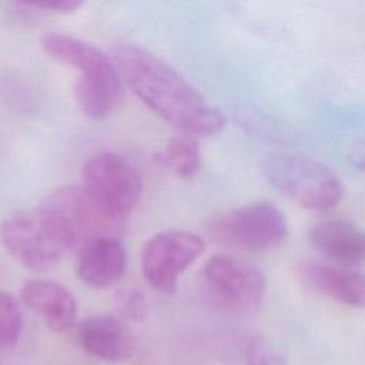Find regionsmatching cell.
Instances as JSON below:
<instances>
[{"mask_svg": "<svg viewBox=\"0 0 365 365\" xmlns=\"http://www.w3.org/2000/svg\"><path fill=\"white\" fill-rule=\"evenodd\" d=\"M77 275L93 288H108L125 271V251L114 235H98L78 251Z\"/></svg>", "mask_w": 365, "mask_h": 365, "instance_id": "10", "label": "cell"}, {"mask_svg": "<svg viewBox=\"0 0 365 365\" xmlns=\"http://www.w3.org/2000/svg\"><path fill=\"white\" fill-rule=\"evenodd\" d=\"M81 348L103 361L120 362L134 352V341L124 324L108 314L86 318L77 329Z\"/></svg>", "mask_w": 365, "mask_h": 365, "instance_id": "11", "label": "cell"}, {"mask_svg": "<svg viewBox=\"0 0 365 365\" xmlns=\"http://www.w3.org/2000/svg\"><path fill=\"white\" fill-rule=\"evenodd\" d=\"M0 240L16 261L34 271L48 269L68 254L57 227L41 207L6 217L0 224Z\"/></svg>", "mask_w": 365, "mask_h": 365, "instance_id": "4", "label": "cell"}, {"mask_svg": "<svg viewBox=\"0 0 365 365\" xmlns=\"http://www.w3.org/2000/svg\"><path fill=\"white\" fill-rule=\"evenodd\" d=\"M40 47L50 58L81 73L76 81L91 84H124L111 56L86 40L51 31L41 36Z\"/></svg>", "mask_w": 365, "mask_h": 365, "instance_id": "9", "label": "cell"}, {"mask_svg": "<svg viewBox=\"0 0 365 365\" xmlns=\"http://www.w3.org/2000/svg\"><path fill=\"white\" fill-rule=\"evenodd\" d=\"M83 190L103 215L121 228L141 197L143 181L125 157L103 151L84 164Z\"/></svg>", "mask_w": 365, "mask_h": 365, "instance_id": "3", "label": "cell"}, {"mask_svg": "<svg viewBox=\"0 0 365 365\" xmlns=\"http://www.w3.org/2000/svg\"><path fill=\"white\" fill-rule=\"evenodd\" d=\"M157 161L175 177L187 180L194 177L201 165L200 144L195 137L180 134L167 141L157 154Z\"/></svg>", "mask_w": 365, "mask_h": 365, "instance_id": "15", "label": "cell"}, {"mask_svg": "<svg viewBox=\"0 0 365 365\" xmlns=\"http://www.w3.org/2000/svg\"><path fill=\"white\" fill-rule=\"evenodd\" d=\"M309 242L317 252L329 261L352 267L365 257V235L362 230L346 220H325L309 231Z\"/></svg>", "mask_w": 365, "mask_h": 365, "instance_id": "13", "label": "cell"}, {"mask_svg": "<svg viewBox=\"0 0 365 365\" xmlns=\"http://www.w3.org/2000/svg\"><path fill=\"white\" fill-rule=\"evenodd\" d=\"M21 299L56 332L68 329L76 321V298L68 288L58 282L47 279L27 281L21 288Z\"/></svg>", "mask_w": 365, "mask_h": 365, "instance_id": "14", "label": "cell"}, {"mask_svg": "<svg viewBox=\"0 0 365 365\" xmlns=\"http://www.w3.org/2000/svg\"><path fill=\"white\" fill-rule=\"evenodd\" d=\"M247 365H288L282 354L262 335H252L245 344Z\"/></svg>", "mask_w": 365, "mask_h": 365, "instance_id": "17", "label": "cell"}, {"mask_svg": "<svg viewBox=\"0 0 365 365\" xmlns=\"http://www.w3.org/2000/svg\"><path fill=\"white\" fill-rule=\"evenodd\" d=\"M205 251L197 234L170 230L153 235L141 250V271L145 281L158 292L173 294L180 275Z\"/></svg>", "mask_w": 365, "mask_h": 365, "instance_id": "8", "label": "cell"}, {"mask_svg": "<svg viewBox=\"0 0 365 365\" xmlns=\"http://www.w3.org/2000/svg\"><path fill=\"white\" fill-rule=\"evenodd\" d=\"M265 180L282 195L315 211L334 208L342 197L336 174L318 160L288 153H275L262 161Z\"/></svg>", "mask_w": 365, "mask_h": 365, "instance_id": "2", "label": "cell"}, {"mask_svg": "<svg viewBox=\"0 0 365 365\" xmlns=\"http://www.w3.org/2000/svg\"><path fill=\"white\" fill-rule=\"evenodd\" d=\"M202 279L212 301L234 314L255 311L267 289L264 272L232 255H212L204 265Z\"/></svg>", "mask_w": 365, "mask_h": 365, "instance_id": "6", "label": "cell"}, {"mask_svg": "<svg viewBox=\"0 0 365 365\" xmlns=\"http://www.w3.org/2000/svg\"><path fill=\"white\" fill-rule=\"evenodd\" d=\"M110 56L124 84L181 134L208 138L222 131V113L158 56L128 43L114 46Z\"/></svg>", "mask_w": 365, "mask_h": 365, "instance_id": "1", "label": "cell"}, {"mask_svg": "<svg viewBox=\"0 0 365 365\" xmlns=\"http://www.w3.org/2000/svg\"><path fill=\"white\" fill-rule=\"evenodd\" d=\"M207 232L212 241L227 247L264 251L287 237L288 222L278 207L259 201L215 217L210 221Z\"/></svg>", "mask_w": 365, "mask_h": 365, "instance_id": "5", "label": "cell"}, {"mask_svg": "<svg viewBox=\"0 0 365 365\" xmlns=\"http://www.w3.org/2000/svg\"><path fill=\"white\" fill-rule=\"evenodd\" d=\"M23 328V311L17 298L0 291V348H11Z\"/></svg>", "mask_w": 365, "mask_h": 365, "instance_id": "16", "label": "cell"}, {"mask_svg": "<svg viewBox=\"0 0 365 365\" xmlns=\"http://www.w3.org/2000/svg\"><path fill=\"white\" fill-rule=\"evenodd\" d=\"M115 307L120 315L131 322H141L148 314V302L140 289L125 288L115 294Z\"/></svg>", "mask_w": 365, "mask_h": 365, "instance_id": "18", "label": "cell"}, {"mask_svg": "<svg viewBox=\"0 0 365 365\" xmlns=\"http://www.w3.org/2000/svg\"><path fill=\"white\" fill-rule=\"evenodd\" d=\"M299 277L309 289L349 307H364V277L361 272L354 271L349 267L308 261L301 265Z\"/></svg>", "mask_w": 365, "mask_h": 365, "instance_id": "12", "label": "cell"}, {"mask_svg": "<svg viewBox=\"0 0 365 365\" xmlns=\"http://www.w3.org/2000/svg\"><path fill=\"white\" fill-rule=\"evenodd\" d=\"M24 4H30L38 9L56 11V13H73L78 10L84 0H17Z\"/></svg>", "mask_w": 365, "mask_h": 365, "instance_id": "19", "label": "cell"}, {"mask_svg": "<svg viewBox=\"0 0 365 365\" xmlns=\"http://www.w3.org/2000/svg\"><path fill=\"white\" fill-rule=\"evenodd\" d=\"M40 207L53 220L68 254L78 251L94 237L114 235L121 230L103 215L83 187H60Z\"/></svg>", "mask_w": 365, "mask_h": 365, "instance_id": "7", "label": "cell"}]
</instances>
